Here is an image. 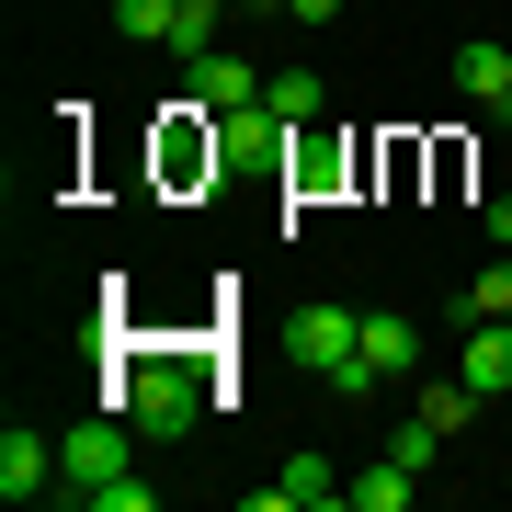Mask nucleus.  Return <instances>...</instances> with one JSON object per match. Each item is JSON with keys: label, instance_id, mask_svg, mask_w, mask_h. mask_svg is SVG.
Returning a JSON list of instances; mask_svg holds the SVG:
<instances>
[{"label": "nucleus", "instance_id": "f257e3e1", "mask_svg": "<svg viewBox=\"0 0 512 512\" xmlns=\"http://www.w3.org/2000/svg\"><path fill=\"white\" fill-rule=\"evenodd\" d=\"M114 399H126L137 410V433H194V410H205V387H194V365H183V353H148V365L126 376V387H114Z\"/></svg>", "mask_w": 512, "mask_h": 512}, {"label": "nucleus", "instance_id": "f03ea898", "mask_svg": "<svg viewBox=\"0 0 512 512\" xmlns=\"http://www.w3.org/2000/svg\"><path fill=\"white\" fill-rule=\"evenodd\" d=\"M114 478H126V433H114V421H80V433L57 444V490L103 512V490H114Z\"/></svg>", "mask_w": 512, "mask_h": 512}, {"label": "nucleus", "instance_id": "7ed1b4c3", "mask_svg": "<svg viewBox=\"0 0 512 512\" xmlns=\"http://www.w3.org/2000/svg\"><path fill=\"white\" fill-rule=\"evenodd\" d=\"M262 92H274V80H262L251 57H228V46H205V57H194V103H205V114H251Z\"/></svg>", "mask_w": 512, "mask_h": 512}, {"label": "nucleus", "instance_id": "20e7f679", "mask_svg": "<svg viewBox=\"0 0 512 512\" xmlns=\"http://www.w3.org/2000/svg\"><path fill=\"white\" fill-rule=\"evenodd\" d=\"M456 92H467L478 114H501V126H512V46L467 35V46H456Z\"/></svg>", "mask_w": 512, "mask_h": 512}, {"label": "nucleus", "instance_id": "39448f33", "mask_svg": "<svg viewBox=\"0 0 512 512\" xmlns=\"http://www.w3.org/2000/svg\"><path fill=\"white\" fill-rule=\"evenodd\" d=\"M46 490H57V444L12 421V433H0V501H46Z\"/></svg>", "mask_w": 512, "mask_h": 512}, {"label": "nucleus", "instance_id": "423d86ee", "mask_svg": "<svg viewBox=\"0 0 512 512\" xmlns=\"http://www.w3.org/2000/svg\"><path fill=\"white\" fill-rule=\"evenodd\" d=\"M353 342H365V319H353V308H308V319H296V365H308V376H330Z\"/></svg>", "mask_w": 512, "mask_h": 512}, {"label": "nucleus", "instance_id": "0eeeda50", "mask_svg": "<svg viewBox=\"0 0 512 512\" xmlns=\"http://www.w3.org/2000/svg\"><path fill=\"white\" fill-rule=\"evenodd\" d=\"M467 387H478V399L512 387V319H467Z\"/></svg>", "mask_w": 512, "mask_h": 512}, {"label": "nucleus", "instance_id": "6e6552de", "mask_svg": "<svg viewBox=\"0 0 512 512\" xmlns=\"http://www.w3.org/2000/svg\"><path fill=\"white\" fill-rule=\"evenodd\" d=\"M353 353H365V365H376L387 387H399V376L421 365V330H410V319H365V342H353Z\"/></svg>", "mask_w": 512, "mask_h": 512}, {"label": "nucleus", "instance_id": "1a4fd4ad", "mask_svg": "<svg viewBox=\"0 0 512 512\" xmlns=\"http://www.w3.org/2000/svg\"><path fill=\"white\" fill-rule=\"evenodd\" d=\"M410 490H421V478H410L399 456H376L365 478H342V501H353V512H410Z\"/></svg>", "mask_w": 512, "mask_h": 512}, {"label": "nucleus", "instance_id": "9d476101", "mask_svg": "<svg viewBox=\"0 0 512 512\" xmlns=\"http://www.w3.org/2000/svg\"><path fill=\"white\" fill-rule=\"evenodd\" d=\"M262 103H274L285 126H319V114H330V92H319V69H274V92H262Z\"/></svg>", "mask_w": 512, "mask_h": 512}, {"label": "nucleus", "instance_id": "9b49d317", "mask_svg": "<svg viewBox=\"0 0 512 512\" xmlns=\"http://www.w3.org/2000/svg\"><path fill=\"white\" fill-rule=\"evenodd\" d=\"M274 490H285V512H319V501H342V478H330V456H296Z\"/></svg>", "mask_w": 512, "mask_h": 512}, {"label": "nucleus", "instance_id": "f8f14e48", "mask_svg": "<svg viewBox=\"0 0 512 512\" xmlns=\"http://www.w3.org/2000/svg\"><path fill=\"white\" fill-rule=\"evenodd\" d=\"M467 319H512V262H490V274L456 296V330H467Z\"/></svg>", "mask_w": 512, "mask_h": 512}, {"label": "nucleus", "instance_id": "ddd939ff", "mask_svg": "<svg viewBox=\"0 0 512 512\" xmlns=\"http://www.w3.org/2000/svg\"><path fill=\"white\" fill-rule=\"evenodd\" d=\"M421 421H433V433H467L478 421V387L456 376V387H421Z\"/></svg>", "mask_w": 512, "mask_h": 512}, {"label": "nucleus", "instance_id": "4468645a", "mask_svg": "<svg viewBox=\"0 0 512 512\" xmlns=\"http://www.w3.org/2000/svg\"><path fill=\"white\" fill-rule=\"evenodd\" d=\"M114 23H126V35H148V46H171V23H183V0H114Z\"/></svg>", "mask_w": 512, "mask_h": 512}, {"label": "nucleus", "instance_id": "2eb2a0df", "mask_svg": "<svg viewBox=\"0 0 512 512\" xmlns=\"http://www.w3.org/2000/svg\"><path fill=\"white\" fill-rule=\"evenodd\" d=\"M387 456H399V467L421 478V467H433V456H444V433H433V421H421V410H410V421H399V433H387Z\"/></svg>", "mask_w": 512, "mask_h": 512}, {"label": "nucleus", "instance_id": "dca6fc26", "mask_svg": "<svg viewBox=\"0 0 512 512\" xmlns=\"http://www.w3.org/2000/svg\"><path fill=\"white\" fill-rule=\"evenodd\" d=\"M171 46H183V57H205V46H217V0H183V23H171Z\"/></svg>", "mask_w": 512, "mask_h": 512}, {"label": "nucleus", "instance_id": "f3484780", "mask_svg": "<svg viewBox=\"0 0 512 512\" xmlns=\"http://www.w3.org/2000/svg\"><path fill=\"white\" fill-rule=\"evenodd\" d=\"M285 12H296V23H342L353 0H285Z\"/></svg>", "mask_w": 512, "mask_h": 512}, {"label": "nucleus", "instance_id": "a211bd4d", "mask_svg": "<svg viewBox=\"0 0 512 512\" xmlns=\"http://www.w3.org/2000/svg\"><path fill=\"white\" fill-rule=\"evenodd\" d=\"M478 217H490V239H501V251H512V194H501V205H478Z\"/></svg>", "mask_w": 512, "mask_h": 512}]
</instances>
